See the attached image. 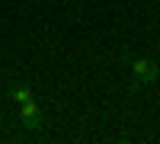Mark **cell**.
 <instances>
[{"label":"cell","mask_w":160,"mask_h":144,"mask_svg":"<svg viewBox=\"0 0 160 144\" xmlns=\"http://www.w3.org/2000/svg\"><path fill=\"white\" fill-rule=\"evenodd\" d=\"M42 122H45V115H42V109H38V102H35V99L19 102V125H22V128L35 132V128H42Z\"/></svg>","instance_id":"cell-2"},{"label":"cell","mask_w":160,"mask_h":144,"mask_svg":"<svg viewBox=\"0 0 160 144\" xmlns=\"http://www.w3.org/2000/svg\"><path fill=\"white\" fill-rule=\"evenodd\" d=\"M10 99L16 102V106H19V102L32 99V90H29V87H22V83H13V87H10Z\"/></svg>","instance_id":"cell-3"},{"label":"cell","mask_w":160,"mask_h":144,"mask_svg":"<svg viewBox=\"0 0 160 144\" xmlns=\"http://www.w3.org/2000/svg\"><path fill=\"white\" fill-rule=\"evenodd\" d=\"M128 71L135 74V80H138V83H154L157 77H160L157 61H151V58H135V61L128 64Z\"/></svg>","instance_id":"cell-1"}]
</instances>
